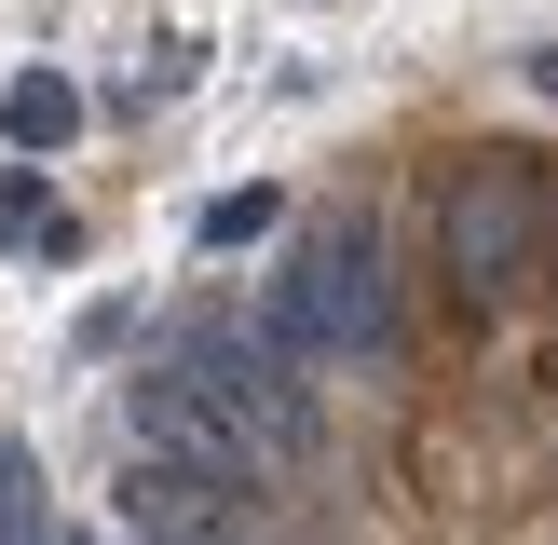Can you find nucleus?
<instances>
[{
	"mask_svg": "<svg viewBox=\"0 0 558 545\" xmlns=\"http://www.w3.org/2000/svg\"><path fill=\"white\" fill-rule=\"evenodd\" d=\"M300 354L272 341V327H232V314H205V327H178V368L163 382H191V396L218 409V436H232L245 463H300L314 450V396H300Z\"/></svg>",
	"mask_w": 558,
	"mask_h": 545,
	"instance_id": "1",
	"label": "nucleus"
},
{
	"mask_svg": "<svg viewBox=\"0 0 558 545\" xmlns=\"http://www.w3.org/2000/svg\"><path fill=\"white\" fill-rule=\"evenodd\" d=\"M272 341L287 354H327V368H341V354H381L396 341V287H381V245L354 232V218H327V232H300V259L272 272Z\"/></svg>",
	"mask_w": 558,
	"mask_h": 545,
	"instance_id": "2",
	"label": "nucleus"
},
{
	"mask_svg": "<svg viewBox=\"0 0 558 545\" xmlns=\"http://www.w3.org/2000/svg\"><path fill=\"white\" fill-rule=\"evenodd\" d=\"M436 259H450L463 300H505L518 272L545 259V178H532V150H477L450 178V205H436Z\"/></svg>",
	"mask_w": 558,
	"mask_h": 545,
	"instance_id": "3",
	"label": "nucleus"
},
{
	"mask_svg": "<svg viewBox=\"0 0 558 545\" xmlns=\"http://www.w3.org/2000/svg\"><path fill=\"white\" fill-rule=\"evenodd\" d=\"M123 436L150 463H178V477H245V450L218 436V409L191 396V382H136V409H123Z\"/></svg>",
	"mask_w": 558,
	"mask_h": 545,
	"instance_id": "4",
	"label": "nucleus"
},
{
	"mask_svg": "<svg viewBox=\"0 0 558 545\" xmlns=\"http://www.w3.org/2000/svg\"><path fill=\"white\" fill-rule=\"evenodd\" d=\"M0 136H14V150H69L82 136V82L69 69H14L0 82Z\"/></svg>",
	"mask_w": 558,
	"mask_h": 545,
	"instance_id": "5",
	"label": "nucleus"
},
{
	"mask_svg": "<svg viewBox=\"0 0 558 545\" xmlns=\"http://www.w3.org/2000/svg\"><path fill=\"white\" fill-rule=\"evenodd\" d=\"M0 545H54V491H41L27 436H0Z\"/></svg>",
	"mask_w": 558,
	"mask_h": 545,
	"instance_id": "6",
	"label": "nucleus"
},
{
	"mask_svg": "<svg viewBox=\"0 0 558 545\" xmlns=\"http://www.w3.org/2000/svg\"><path fill=\"white\" fill-rule=\"evenodd\" d=\"M272 218H287V191H259V178H245V191H218V205L191 218V245H205V259H232V245H259Z\"/></svg>",
	"mask_w": 558,
	"mask_h": 545,
	"instance_id": "7",
	"label": "nucleus"
},
{
	"mask_svg": "<svg viewBox=\"0 0 558 545\" xmlns=\"http://www.w3.org/2000/svg\"><path fill=\"white\" fill-rule=\"evenodd\" d=\"M545 272H558V205H545Z\"/></svg>",
	"mask_w": 558,
	"mask_h": 545,
	"instance_id": "8",
	"label": "nucleus"
},
{
	"mask_svg": "<svg viewBox=\"0 0 558 545\" xmlns=\"http://www.w3.org/2000/svg\"><path fill=\"white\" fill-rule=\"evenodd\" d=\"M545 96H558V55H545Z\"/></svg>",
	"mask_w": 558,
	"mask_h": 545,
	"instance_id": "9",
	"label": "nucleus"
},
{
	"mask_svg": "<svg viewBox=\"0 0 558 545\" xmlns=\"http://www.w3.org/2000/svg\"><path fill=\"white\" fill-rule=\"evenodd\" d=\"M150 545H178V532H150Z\"/></svg>",
	"mask_w": 558,
	"mask_h": 545,
	"instance_id": "10",
	"label": "nucleus"
}]
</instances>
